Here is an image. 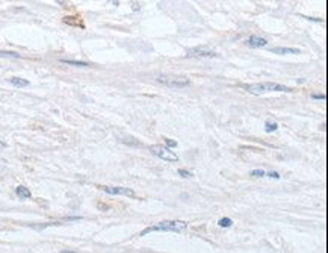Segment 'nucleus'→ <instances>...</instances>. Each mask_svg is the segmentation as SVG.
<instances>
[{
  "mask_svg": "<svg viewBox=\"0 0 328 253\" xmlns=\"http://www.w3.org/2000/svg\"><path fill=\"white\" fill-rule=\"evenodd\" d=\"M184 229H188V223L183 220H166V221H160L154 226H150L147 229H144L139 236H144L150 232H156V230H163V232H183Z\"/></svg>",
  "mask_w": 328,
  "mask_h": 253,
  "instance_id": "obj_1",
  "label": "nucleus"
},
{
  "mask_svg": "<svg viewBox=\"0 0 328 253\" xmlns=\"http://www.w3.org/2000/svg\"><path fill=\"white\" fill-rule=\"evenodd\" d=\"M245 89L251 94H263V92H269V91H284V92H290L292 89L286 85L281 83H275V82H263V83H251V85H245Z\"/></svg>",
  "mask_w": 328,
  "mask_h": 253,
  "instance_id": "obj_2",
  "label": "nucleus"
},
{
  "mask_svg": "<svg viewBox=\"0 0 328 253\" xmlns=\"http://www.w3.org/2000/svg\"><path fill=\"white\" fill-rule=\"evenodd\" d=\"M156 80L168 88H184L191 83L188 77H181V76H160Z\"/></svg>",
  "mask_w": 328,
  "mask_h": 253,
  "instance_id": "obj_3",
  "label": "nucleus"
},
{
  "mask_svg": "<svg viewBox=\"0 0 328 253\" xmlns=\"http://www.w3.org/2000/svg\"><path fill=\"white\" fill-rule=\"evenodd\" d=\"M150 150H151L153 155H156L157 158H160V159H163V161H168V162H177V161H178V156H177L172 150H169L168 147H163V146H153Z\"/></svg>",
  "mask_w": 328,
  "mask_h": 253,
  "instance_id": "obj_4",
  "label": "nucleus"
},
{
  "mask_svg": "<svg viewBox=\"0 0 328 253\" xmlns=\"http://www.w3.org/2000/svg\"><path fill=\"white\" fill-rule=\"evenodd\" d=\"M186 56L188 58H215L218 56L215 50L209 49V47H194V49H189L186 52Z\"/></svg>",
  "mask_w": 328,
  "mask_h": 253,
  "instance_id": "obj_5",
  "label": "nucleus"
},
{
  "mask_svg": "<svg viewBox=\"0 0 328 253\" xmlns=\"http://www.w3.org/2000/svg\"><path fill=\"white\" fill-rule=\"evenodd\" d=\"M103 191L107 194H114V196H129L135 197V191L127 188V187H103Z\"/></svg>",
  "mask_w": 328,
  "mask_h": 253,
  "instance_id": "obj_6",
  "label": "nucleus"
},
{
  "mask_svg": "<svg viewBox=\"0 0 328 253\" xmlns=\"http://www.w3.org/2000/svg\"><path fill=\"white\" fill-rule=\"evenodd\" d=\"M245 44L247 46H250V47H265V46H268V41L265 40V38H262V37H256V35H253V37H250L247 41H245Z\"/></svg>",
  "mask_w": 328,
  "mask_h": 253,
  "instance_id": "obj_7",
  "label": "nucleus"
},
{
  "mask_svg": "<svg viewBox=\"0 0 328 253\" xmlns=\"http://www.w3.org/2000/svg\"><path fill=\"white\" fill-rule=\"evenodd\" d=\"M272 53H278V55H296L299 53L298 49H292V47H274L271 49Z\"/></svg>",
  "mask_w": 328,
  "mask_h": 253,
  "instance_id": "obj_8",
  "label": "nucleus"
},
{
  "mask_svg": "<svg viewBox=\"0 0 328 253\" xmlns=\"http://www.w3.org/2000/svg\"><path fill=\"white\" fill-rule=\"evenodd\" d=\"M15 193H17V196H18L20 199H30V197H32L29 188H26V187H23V185L17 187V188H15Z\"/></svg>",
  "mask_w": 328,
  "mask_h": 253,
  "instance_id": "obj_9",
  "label": "nucleus"
},
{
  "mask_svg": "<svg viewBox=\"0 0 328 253\" xmlns=\"http://www.w3.org/2000/svg\"><path fill=\"white\" fill-rule=\"evenodd\" d=\"M9 83H12L14 86L23 88V86H27V85H29V80H26V79H23V77H11V79H9Z\"/></svg>",
  "mask_w": 328,
  "mask_h": 253,
  "instance_id": "obj_10",
  "label": "nucleus"
},
{
  "mask_svg": "<svg viewBox=\"0 0 328 253\" xmlns=\"http://www.w3.org/2000/svg\"><path fill=\"white\" fill-rule=\"evenodd\" d=\"M277 129H278V123H275V121H271V120H268V121L265 123V132H266V134L275 132Z\"/></svg>",
  "mask_w": 328,
  "mask_h": 253,
  "instance_id": "obj_11",
  "label": "nucleus"
},
{
  "mask_svg": "<svg viewBox=\"0 0 328 253\" xmlns=\"http://www.w3.org/2000/svg\"><path fill=\"white\" fill-rule=\"evenodd\" d=\"M61 62L64 64H70V65H76V67H89L88 62H83V61H73V59H61Z\"/></svg>",
  "mask_w": 328,
  "mask_h": 253,
  "instance_id": "obj_12",
  "label": "nucleus"
},
{
  "mask_svg": "<svg viewBox=\"0 0 328 253\" xmlns=\"http://www.w3.org/2000/svg\"><path fill=\"white\" fill-rule=\"evenodd\" d=\"M218 224H219L221 227H230L233 224V220L229 218V217H224V218H221L219 221H218Z\"/></svg>",
  "mask_w": 328,
  "mask_h": 253,
  "instance_id": "obj_13",
  "label": "nucleus"
},
{
  "mask_svg": "<svg viewBox=\"0 0 328 253\" xmlns=\"http://www.w3.org/2000/svg\"><path fill=\"white\" fill-rule=\"evenodd\" d=\"M0 56H2V58H21L20 53H15V52H2V50H0Z\"/></svg>",
  "mask_w": 328,
  "mask_h": 253,
  "instance_id": "obj_14",
  "label": "nucleus"
},
{
  "mask_svg": "<svg viewBox=\"0 0 328 253\" xmlns=\"http://www.w3.org/2000/svg\"><path fill=\"white\" fill-rule=\"evenodd\" d=\"M178 174H180L181 177H191V176H192V173H191V171H188V170H183V168H180V170H178Z\"/></svg>",
  "mask_w": 328,
  "mask_h": 253,
  "instance_id": "obj_15",
  "label": "nucleus"
},
{
  "mask_svg": "<svg viewBox=\"0 0 328 253\" xmlns=\"http://www.w3.org/2000/svg\"><path fill=\"white\" fill-rule=\"evenodd\" d=\"M251 174H253V176H256V177H263L266 173H265L263 170H253V171H251Z\"/></svg>",
  "mask_w": 328,
  "mask_h": 253,
  "instance_id": "obj_16",
  "label": "nucleus"
},
{
  "mask_svg": "<svg viewBox=\"0 0 328 253\" xmlns=\"http://www.w3.org/2000/svg\"><path fill=\"white\" fill-rule=\"evenodd\" d=\"M165 143H166V146H168V149H169V147H177V141H174V140H169V138H165Z\"/></svg>",
  "mask_w": 328,
  "mask_h": 253,
  "instance_id": "obj_17",
  "label": "nucleus"
},
{
  "mask_svg": "<svg viewBox=\"0 0 328 253\" xmlns=\"http://www.w3.org/2000/svg\"><path fill=\"white\" fill-rule=\"evenodd\" d=\"M326 96L325 94H311V99H316V100H323Z\"/></svg>",
  "mask_w": 328,
  "mask_h": 253,
  "instance_id": "obj_18",
  "label": "nucleus"
},
{
  "mask_svg": "<svg viewBox=\"0 0 328 253\" xmlns=\"http://www.w3.org/2000/svg\"><path fill=\"white\" fill-rule=\"evenodd\" d=\"M268 176H269V177H274V179H280V177H281V176H280L277 171H269V173H268Z\"/></svg>",
  "mask_w": 328,
  "mask_h": 253,
  "instance_id": "obj_19",
  "label": "nucleus"
},
{
  "mask_svg": "<svg viewBox=\"0 0 328 253\" xmlns=\"http://www.w3.org/2000/svg\"><path fill=\"white\" fill-rule=\"evenodd\" d=\"M304 18H307V20H310V21H316V23H320V21H323L322 18H313V17H304Z\"/></svg>",
  "mask_w": 328,
  "mask_h": 253,
  "instance_id": "obj_20",
  "label": "nucleus"
},
{
  "mask_svg": "<svg viewBox=\"0 0 328 253\" xmlns=\"http://www.w3.org/2000/svg\"><path fill=\"white\" fill-rule=\"evenodd\" d=\"M61 253H77V251H74V250H62Z\"/></svg>",
  "mask_w": 328,
  "mask_h": 253,
  "instance_id": "obj_21",
  "label": "nucleus"
},
{
  "mask_svg": "<svg viewBox=\"0 0 328 253\" xmlns=\"http://www.w3.org/2000/svg\"><path fill=\"white\" fill-rule=\"evenodd\" d=\"M0 147H6V143H3V141H0Z\"/></svg>",
  "mask_w": 328,
  "mask_h": 253,
  "instance_id": "obj_22",
  "label": "nucleus"
}]
</instances>
